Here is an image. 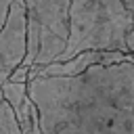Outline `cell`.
I'll use <instances>...</instances> for the list:
<instances>
[{
  "label": "cell",
  "mask_w": 134,
  "mask_h": 134,
  "mask_svg": "<svg viewBox=\"0 0 134 134\" xmlns=\"http://www.w3.org/2000/svg\"><path fill=\"white\" fill-rule=\"evenodd\" d=\"M124 4H126V8L134 15V0H124Z\"/></svg>",
  "instance_id": "cell-10"
},
{
  "label": "cell",
  "mask_w": 134,
  "mask_h": 134,
  "mask_svg": "<svg viewBox=\"0 0 134 134\" xmlns=\"http://www.w3.org/2000/svg\"><path fill=\"white\" fill-rule=\"evenodd\" d=\"M25 54H27L25 2L10 0L8 15L0 27V73L10 75L19 65H23Z\"/></svg>",
  "instance_id": "cell-4"
},
{
  "label": "cell",
  "mask_w": 134,
  "mask_h": 134,
  "mask_svg": "<svg viewBox=\"0 0 134 134\" xmlns=\"http://www.w3.org/2000/svg\"><path fill=\"white\" fill-rule=\"evenodd\" d=\"M17 121H19V128H21V134H42L40 132V119H38V111H36V105L31 103L29 94L25 98V103L21 105V109L15 113Z\"/></svg>",
  "instance_id": "cell-5"
},
{
  "label": "cell",
  "mask_w": 134,
  "mask_h": 134,
  "mask_svg": "<svg viewBox=\"0 0 134 134\" xmlns=\"http://www.w3.org/2000/svg\"><path fill=\"white\" fill-rule=\"evenodd\" d=\"M8 6H10V0H0V27H2L6 15H8Z\"/></svg>",
  "instance_id": "cell-9"
},
{
  "label": "cell",
  "mask_w": 134,
  "mask_h": 134,
  "mask_svg": "<svg viewBox=\"0 0 134 134\" xmlns=\"http://www.w3.org/2000/svg\"><path fill=\"white\" fill-rule=\"evenodd\" d=\"M0 94L2 98L8 103V107L13 109V113H17L21 109V105L27 98V84H17V82H6L0 86Z\"/></svg>",
  "instance_id": "cell-6"
},
{
  "label": "cell",
  "mask_w": 134,
  "mask_h": 134,
  "mask_svg": "<svg viewBox=\"0 0 134 134\" xmlns=\"http://www.w3.org/2000/svg\"><path fill=\"white\" fill-rule=\"evenodd\" d=\"M27 75H29V67L27 65H19L10 75L8 82H17V84H27Z\"/></svg>",
  "instance_id": "cell-8"
},
{
  "label": "cell",
  "mask_w": 134,
  "mask_h": 134,
  "mask_svg": "<svg viewBox=\"0 0 134 134\" xmlns=\"http://www.w3.org/2000/svg\"><path fill=\"white\" fill-rule=\"evenodd\" d=\"M42 134H134V61L27 82Z\"/></svg>",
  "instance_id": "cell-1"
},
{
  "label": "cell",
  "mask_w": 134,
  "mask_h": 134,
  "mask_svg": "<svg viewBox=\"0 0 134 134\" xmlns=\"http://www.w3.org/2000/svg\"><path fill=\"white\" fill-rule=\"evenodd\" d=\"M132 29L134 15L124 0H71L69 38L59 61L73 59L86 50H119L130 54L128 36Z\"/></svg>",
  "instance_id": "cell-2"
},
{
  "label": "cell",
  "mask_w": 134,
  "mask_h": 134,
  "mask_svg": "<svg viewBox=\"0 0 134 134\" xmlns=\"http://www.w3.org/2000/svg\"><path fill=\"white\" fill-rule=\"evenodd\" d=\"M0 134H21L19 121L8 103L2 98V94H0Z\"/></svg>",
  "instance_id": "cell-7"
},
{
  "label": "cell",
  "mask_w": 134,
  "mask_h": 134,
  "mask_svg": "<svg viewBox=\"0 0 134 134\" xmlns=\"http://www.w3.org/2000/svg\"><path fill=\"white\" fill-rule=\"evenodd\" d=\"M27 21V54L23 65L40 69L59 61L69 38L71 0H23Z\"/></svg>",
  "instance_id": "cell-3"
}]
</instances>
